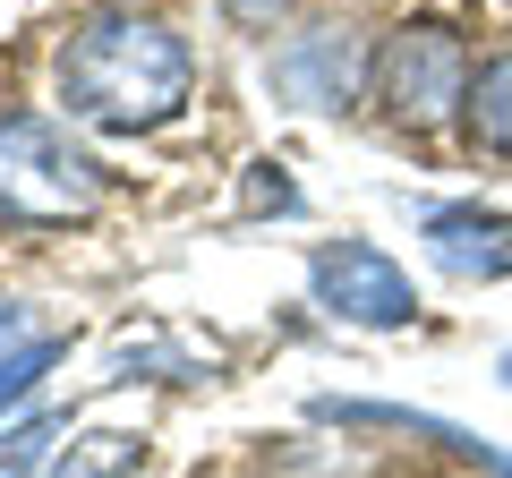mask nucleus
<instances>
[{"mask_svg": "<svg viewBox=\"0 0 512 478\" xmlns=\"http://www.w3.org/2000/svg\"><path fill=\"white\" fill-rule=\"evenodd\" d=\"M197 86V52L180 26L137 9H94L60 43V103L86 129H163Z\"/></svg>", "mask_w": 512, "mask_h": 478, "instance_id": "f257e3e1", "label": "nucleus"}, {"mask_svg": "<svg viewBox=\"0 0 512 478\" xmlns=\"http://www.w3.org/2000/svg\"><path fill=\"white\" fill-rule=\"evenodd\" d=\"M103 205V163L43 111H0V222L69 231Z\"/></svg>", "mask_w": 512, "mask_h": 478, "instance_id": "f03ea898", "label": "nucleus"}, {"mask_svg": "<svg viewBox=\"0 0 512 478\" xmlns=\"http://www.w3.org/2000/svg\"><path fill=\"white\" fill-rule=\"evenodd\" d=\"M470 43L444 18H402L376 43V103L402 129H444L453 111H470Z\"/></svg>", "mask_w": 512, "mask_h": 478, "instance_id": "7ed1b4c3", "label": "nucleus"}, {"mask_svg": "<svg viewBox=\"0 0 512 478\" xmlns=\"http://www.w3.org/2000/svg\"><path fill=\"white\" fill-rule=\"evenodd\" d=\"M308 291L325 316H342V325H367V333H393L419 316V291H410V274L393 257H384L376 239H325L308 257Z\"/></svg>", "mask_w": 512, "mask_h": 478, "instance_id": "20e7f679", "label": "nucleus"}, {"mask_svg": "<svg viewBox=\"0 0 512 478\" xmlns=\"http://www.w3.org/2000/svg\"><path fill=\"white\" fill-rule=\"evenodd\" d=\"M265 77H274V94L299 103V111H350L359 86H376V52H367V35L350 18H325V26H308V35L282 43Z\"/></svg>", "mask_w": 512, "mask_h": 478, "instance_id": "39448f33", "label": "nucleus"}, {"mask_svg": "<svg viewBox=\"0 0 512 478\" xmlns=\"http://www.w3.org/2000/svg\"><path fill=\"white\" fill-rule=\"evenodd\" d=\"M419 239H427V257L453 282H512V214H495V205H478V197L427 205Z\"/></svg>", "mask_w": 512, "mask_h": 478, "instance_id": "423d86ee", "label": "nucleus"}, {"mask_svg": "<svg viewBox=\"0 0 512 478\" xmlns=\"http://www.w3.org/2000/svg\"><path fill=\"white\" fill-rule=\"evenodd\" d=\"M316 419H342V427H393V436H427V444H444V453L478 461L487 478H512V453H495L487 436H470V427H453V419L402 410V402H342V393H325V402H316Z\"/></svg>", "mask_w": 512, "mask_h": 478, "instance_id": "0eeeda50", "label": "nucleus"}, {"mask_svg": "<svg viewBox=\"0 0 512 478\" xmlns=\"http://www.w3.org/2000/svg\"><path fill=\"white\" fill-rule=\"evenodd\" d=\"M470 137L512 163V52L478 60V77H470Z\"/></svg>", "mask_w": 512, "mask_h": 478, "instance_id": "6e6552de", "label": "nucleus"}, {"mask_svg": "<svg viewBox=\"0 0 512 478\" xmlns=\"http://www.w3.org/2000/svg\"><path fill=\"white\" fill-rule=\"evenodd\" d=\"M60 368V342L52 333H35V342H9L0 350V410H18V402H35V385Z\"/></svg>", "mask_w": 512, "mask_h": 478, "instance_id": "1a4fd4ad", "label": "nucleus"}, {"mask_svg": "<svg viewBox=\"0 0 512 478\" xmlns=\"http://www.w3.org/2000/svg\"><path fill=\"white\" fill-rule=\"evenodd\" d=\"M137 461H146V444H137V436H86L77 453H60L43 478H128Z\"/></svg>", "mask_w": 512, "mask_h": 478, "instance_id": "9d476101", "label": "nucleus"}, {"mask_svg": "<svg viewBox=\"0 0 512 478\" xmlns=\"http://www.w3.org/2000/svg\"><path fill=\"white\" fill-rule=\"evenodd\" d=\"M52 436H60V419L0 427V478H43V470H52Z\"/></svg>", "mask_w": 512, "mask_h": 478, "instance_id": "9b49d317", "label": "nucleus"}, {"mask_svg": "<svg viewBox=\"0 0 512 478\" xmlns=\"http://www.w3.org/2000/svg\"><path fill=\"white\" fill-rule=\"evenodd\" d=\"M248 214H299V188L282 180V163H256L248 171Z\"/></svg>", "mask_w": 512, "mask_h": 478, "instance_id": "f8f14e48", "label": "nucleus"}, {"mask_svg": "<svg viewBox=\"0 0 512 478\" xmlns=\"http://www.w3.org/2000/svg\"><path fill=\"white\" fill-rule=\"evenodd\" d=\"M222 18H231V26H248V35H265V26H282V18H291V0H222Z\"/></svg>", "mask_w": 512, "mask_h": 478, "instance_id": "ddd939ff", "label": "nucleus"}, {"mask_svg": "<svg viewBox=\"0 0 512 478\" xmlns=\"http://www.w3.org/2000/svg\"><path fill=\"white\" fill-rule=\"evenodd\" d=\"M18 333H26V308H9V299H0V350L18 342Z\"/></svg>", "mask_w": 512, "mask_h": 478, "instance_id": "4468645a", "label": "nucleus"}, {"mask_svg": "<svg viewBox=\"0 0 512 478\" xmlns=\"http://www.w3.org/2000/svg\"><path fill=\"white\" fill-rule=\"evenodd\" d=\"M495 376H504V385H512V350H504V359H495Z\"/></svg>", "mask_w": 512, "mask_h": 478, "instance_id": "2eb2a0df", "label": "nucleus"}]
</instances>
